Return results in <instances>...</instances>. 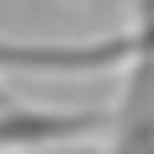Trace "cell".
Wrapping results in <instances>:
<instances>
[{"mask_svg": "<svg viewBox=\"0 0 154 154\" xmlns=\"http://www.w3.org/2000/svg\"><path fill=\"white\" fill-rule=\"evenodd\" d=\"M138 53L133 27L96 37V43H16L0 37V69L11 75H101V69H122Z\"/></svg>", "mask_w": 154, "mask_h": 154, "instance_id": "1", "label": "cell"}, {"mask_svg": "<svg viewBox=\"0 0 154 154\" xmlns=\"http://www.w3.org/2000/svg\"><path fill=\"white\" fill-rule=\"evenodd\" d=\"M106 128L101 112H27V106H0V149H43V143H64L80 133Z\"/></svg>", "mask_w": 154, "mask_h": 154, "instance_id": "2", "label": "cell"}, {"mask_svg": "<svg viewBox=\"0 0 154 154\" xmlns=\"http://www.w3.org/2000/svg\"><path fill=\"white\" fill-rule=\"evenodd\" d=\"M112 128H117L112 149H122V154L154 149V53L128 59V91H122V106H117Z\"/></svg>", "mask_w": 154, "mask_h": 154, "instance_id": "3", "label": "cell"}, {"mask_svg": "<svg viewBox=\"0 0 154 154\" xmlns=\"http://www.w3.org/2000/svg\"><path fill=\"white\" fill-rule=\"evenodd\" d=\"M133 43L138 53H154V0H133Z\"/></svg>", "mask_w": 154, "mask_h": 154, "instance_id": "4", "label": "cell"}, {"mask_svg": "<svg viewBox=\"0 0 154 154\" xmlns=\"http://www.w3.org/2000/svg\"><path fill=\"white\" fill-rule=\"evenodd\" d=\"M0 106H11V91H5V85H0Z\"/></svg>", "mask_w": 154, "mask_h": 154, "instance_id": "5", "label": "cell"}]
</instances>
